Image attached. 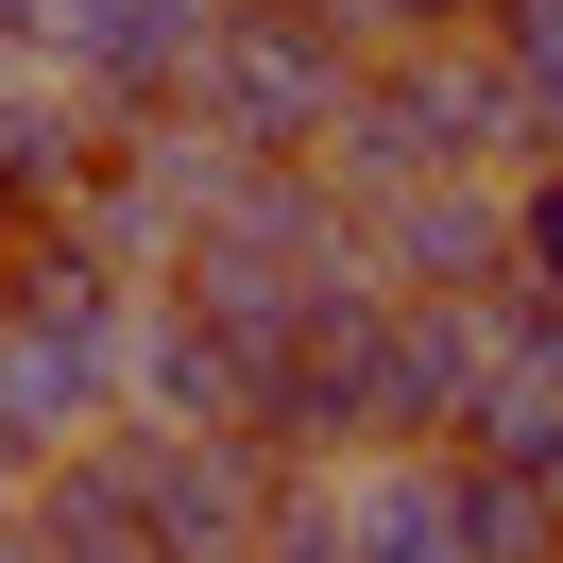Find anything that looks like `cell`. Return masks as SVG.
<instances>
[{
    "instance_id": "cell-1",
    "label": "cell",
    "mask_w": 563,
    "mask_h": 563,
    "mask_svg": "<svg viewBox=\"0 0 563 563\" xmlns=\"http://www.w3.org/2000/svg\"><path fill=\"white\" fill-rule=\"evenodd\" d=\"M358 0H206V69H188V120L222 154H308L324 103L358 86Z\"/></svg>"
},
{
    "instance_id": "cell-2",
    "label": "cell",
    "mask_w": 563,
    "mask_h": 563,
    "mask_svg": "<svg viewBox=\"0 0 563 563\" xmlns=\"http://www.w3.org/2000/svg\"><path fill=\"white\" fill-rule=\"evenodd\" d=\"M103 478H120V512H137L154 563H240L290 461L240 444V427H103Z\"/></svg>"
},
{
    "instance_id": "cell-3",
    "label": "cell",
    "mask_w": 563,
    "mask_h": 563,
    "mask_svg": "<svg viewBox=\"0 0 563 563\" xmlns=\"http://www.w3.org/2000/svg\"><path fill=\"white\" fill-rule=\"evenodd\" d=\"M35 69L103 120H188L206 69V0H35Z\"/></svg>"
},
{
    "instance_id": "cell-4",
    "label": "cell",
    "mask_w": 563,
    "mask_h": 563,
    "mask_svg": "<svg viewBox=\"0 0 563 563\" xmlns=\"http://www.w3.org/2000/svg\"><path fill=\"white\" fill-rule=\"evenodd\" d=\"M358 274H376V290H512V188H495V172H427V188H393Z\"/></svg>"
},
{
    "instance_id": "cell-5",
    "label": "cell",
    "mask_w": 563,
    "mask_h": 563,
    "mask_svg": "<svg viewBox=\"0 0 563 563\" xmlns=\"http://www.w3.org/2000/svg\"><path fill=\"white\" fill-rule=\"evenodd\" d=\"M358 512V563H461V512H444V444H376L342 478Z\"/></svg>"
},
{
    "instance_id": "cell-6",
    "label": "cell",
    "mask_w": 563,
    "mask_h": 563,
    "mask_svg": "<svg viewBox=\"0 0 563 563\" xmlns=\"http://www.w3.org/2000/svg\"><path fill=\"white\" fill-rule=\"evenodd\" d=\"M478 35H495V69H512V103H529V137L563 154V0H495Z\"/></svg>"
},
{
    "instance_id": "cell-7",
    "label": "cell",
    "mask_w": 563,
    "mask_h": 563,
    "mask_svg": "<svg viewBox=\"0 0 563 563\" xmlns=\"http://www.w3.org/2000/svg\"><path fill=\"white\" fill-rule=\"evenodd\" d=\"M240 563H358L342 478H274V512H256V547H240Z\"/></svg>"
},
{
    "instance_id": "cell-8",
    "label": "cell",
    "mask_w": 563,
    "mask_h": 563,
    "mask_svg": "<svg viewBox=\"0 0 563 563\" xmlns=\"http://www.w3.org/2000/svg\"><path fill=\"white\" fill-rule=\"evenodd\" d=\"M512 290H563V154L512 188Z\"/></svg>"
},
{
    "instance_id": "cell-9",
    "label": "cell",
    "mask_w": 563,
    "mask_h": 563,
    "mask_svg": "<svg viewBox=\"0 0 563 563\" xmlns=\"http://www.w3.org/2000/svg\"><path fill=\"white\" fill-rule=\"evenodd\" d=\"M461 18H495V0H358V35H376V52H444Z\"/></svg>"
},
{
    "instance_id": "cell-10",
    "label": "cell",
    "mask_w": 563,
    "mask_h": 563,
    "mask_svg": "<svg viewBox=\"0 0 563 563\" xmlns=\"http://www.w3.org/2000/svg\"><path fill=\"white\" fill-rule=\"evenodd\" d=\"M18 52H35V0H0V69H18Z\"/></svg>"
},
{
    "instance_id": "cell-11",
    "label": "cell",
    "mask_w": 563,
    "mask_h": 563,
    "mask_svg": "<svg viewBox=\"0 0 563 563\" xmlns=\"http://www.w3.org/2000/svg\"><path fill=\"white\" fill-rule=\"evenodd\" d=\"M0 563H35V512H18V495H0Z\"/></svg>"
},
{
    "instance_id": "cell-12",
    "label": "cell",
    "mask_w": 563,
    "mask_h": 563,
    "mask_svg": "<svg viewBox=\"0 0 563 563\" xmlns=\"http://www.w3.org/2000/svg\"><path fill=\"white\" fill-rule=\"evenodd\" d=\"M547 563H563V547H547Z\"/></svg>"
}]
</instances>
